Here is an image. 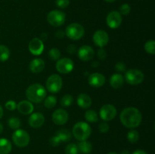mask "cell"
Instances as JSON below:
<instances>
[{
	"label": "cell",
	"mask_w": 155,
	"mask_h": 154,
	"mask_svg": "<svg viewBox=\"0 0 155 154\" xmlns=\"http://www.w3.org/2000/svg\"><path fill=\"white\" fill-rule=\"evenodd\" d=\"M120 119L124 126L129 128H134L139 126L142 122V116L137 108L131 107H127L121 112Z\"/></svg>",
	"instance_id": "cell-1"
},
{
	"label": "cell",
	"mask_w": 155,
	"mask_h": 154,
	"mask_svg": "<svg viewBox=\"0 0 155 154\" xmlns=\"http://www.w3.org/2000/svg\"><path fill=\"white\" fill-rule=\"evenodd\" d=\"M47 95L45 88L40 84H33L27 88L26 97L29 101L33 103H40L45 98Z\"/></svg>",
	"instance_id": "cell-2"
},
{
	"label": "cell",
	"mask_w": 155,
	"mask_h": 154,
	"mask_svg": "<svg viewBox=\"0 0 155 154\" xmlns=\"http://www.w3.org/2000/svg\"><path fill=\"white\" fill-rule=\"evenodd\" d=\"M72 132L74 137L81 141L89 138L92 133V128L86 122H79L74 125Z\"/></svg>",
	"instance_id": "cell-3"
},
{
	"label": "cell",
	"mask_w": 155,
	"mask_h": 154,
	"mask_svg": "<svg viewBox=\"0 0 155 154\" xmlns=\"http://www.w3.org/2000/svg\"><path fill=\"white\" fill-rule=\"evenodd\" d=\"M84 27L78 23H72L67 27L65 34L72 40H79L84 36Z\"/></svg>",
	"instance_id": "cell-4"
},
{
	"label": "cell",
	"mask_w": 155,
	"mask_h": 154,
	"mask_svg": "<svg viewBox=\"0 0 155 154\" xmlns=\"http://www.w3.org/2000/svg\"><path fill=\"white\" fill-rule=\"evenodd\" d=\"M12 140L18 147H25L30 143V134L23 129H17L12 134Z\"/></svg>",
	"instance_id": "cell-5"
},
{
	"label": "cell",
	"mask_w": 155,
	"mask_h": 154,
	"mask_svg": "<svg viewBox=\"0 0 155 154\" xmlns=\"http://www.w3.org/2000/svg\"><path fill=\"white\" fill-rule=\"evenodd\" d=\"M125 80L128 84L132 85H137L143 82L144 74L139 69H129L125 73Z\"/></svg>",
	"instance_id": "cell-6"
},
{
	"label": "cell",
	"mask_w": 155,
	"mask_h": 154,
	"mask_svg": "<svg viewBox=\"0 0 155 154\" xmlns=\"http://www.w3.org/2000/svg\"><path fill=\"white\" fill-rule=\"evenodd\" d=\"M66 20V15L64 12L58 10H54L50 11L47 15V21L50 25L53 27H60L63 25Z\"/></svg>",
	"instance_id": "cell-7"
},
{
	"label": "cell",
	"mask_w": 155,
	"mask_h": 154,
	"mask_svg": "<svg viewBox=\"0 0 155 154\" xmlns=\"http://www.w3.org/2000/svg\"><path fill=\"white\" fill-rule=\"evenodd\" d=\"M63 82L58 74H52L46 80V88L51 93H58L61 89Z\"/></svg>",
	"instance_id": "cell-8"
},
{
	"label": "cell",
	"mask_w": 155,
	"mask_h": 154,
	"mask_svg": "<svg viewBox=\"0 0 155 154\" xmlns=\"http://www.w3.org/2000/svg\"><path fill=\"white\" fill-rule=\"evenodd\" d=\"M74 62L71 59L68 57H64V58L58 60L56 63V69L60 73H69L74 69Z\"/></svg>",
	"instance_id": "cell-9"
},
{
	"label": "cell",
	"mask_w": 155,
	"mask_h": 154,
	"mask_svg": "<svg viewBox=\"0 0 155 154\" xmlns=\"http://www.w3.org/2000/svg\"><path fill=\"white\" fill-rule=\"evenodd\" d=\"M100 117L104 121H110L117 116V109L112 104H105L101 108L99 112Z\"/></svg>",
	"instance_id": "cell-10"
},
{
	"label": "cell",
	"mask_w": 155,
	"mask_h": 154,
	"mask_svg": "<svg viewBox=\"0 0 155 154\" xmlns=\"http://www.w3.org/2000/svg\"><path fill=\"white\" fill-rule=\"evenodd\" d=\"M106 22L110 28L117 29L120 26L122 23V17L120 12L117 11H112L107 16Z\"/></svg>",
	"instance_id": "cell-11"
},
{
	"label": "cell",
	"mask_w": 155,
	"mask_h": 154,
	"mask_svg": "<svg viewBox=\"0 0 155 154\" xmlns=\"http://www.w3.org/2000/svg\"><path fill=\"white\" fill-rule=\"evenodd\" d=\"M93 42L97 46L100 47V48H103L104 46H105L107 43H108L109 41V36L108 34L107 33V32L104 31V30H97L96 32H95L93 35Z\"/></svg>",
	"instance_id": "cell-12"
},
{
	"label": "cell",
	"mask_w": 155,
	"mask_h": 154,
	"mask_svg": "<svg viewBox=\"0 0 155 154\" xmlns=\"http://www.w3.org/2000/svg\"><path fill=\"white\" fill-rule=\"evenodd\" d=\"M68 118H69V116H68V112L64 109H58L53 113L51 116L53 122L58 125H64L68 122Z\"/></svg>",
	"instance_id": "cell-13"
},
{
	"label": "cell",
	"mask_w": 155,
	"mask_h": 154,
	"mask_svg": "<svg viewBox=\"0 0 155 154\" xmlns=\"http://www.w3.org/2000/svg\"><path fill=\"white\" fill-rule=\"evenodd\" d=\"M29 51L33 55H39L44 50L43 42L39 38H33L29 43Z\"/></svg>",
	"instance_id": "cell-14"
},
{
	"label": "cell",
	"mask_w": 155,
	"mask_h": 154,
	"mask_svg": "<svg viewBox=\"0 0 155 154\" xmlns=\"http://www.w3.org/2000/svg\"><path fill=\"white\" fill-rule=\"evenodd\" d=\"M95 55L94 49L89 45H83L78 50V56L80 60L83 61H89L92 60Z\"/></svg>",
	"instance_id": "cell-15"
},
{
	"label": "cell",
	"mask_w": 155,
	"mask_h": 154,
	"mask_svg": "<svg viewBox=\"0 0 155 154\" xmlns=\"http://www.w3.org/2000/svg\"><path fill=\"white\" fill-rule=\"evenodd\" d=\"M88 82L94 88H99L105 83V77L98 72L92 73L88 76Z\"/></svg>",
	"instance_id": "cell-16"
},
{
	"label": "cell",
	"mask_w": 155,
	"mask_h": 154,
	"mask_svg": "<svg viewBox=\"0 0 155 154\" xmlns=\"http://www.w3.org/2000/svg\"><path fill=\"white\" fill-rule=\"evenodd\" d=\"M29 125L32 128H37L42 126L45 122V117L43 115L40 113H34L31 114L29 118Z\"/></svg>",
	"instance_id": "cell-17"
},
{
	"label": "cell",
	"mask_w": 155,
	"mask_h": 154,
	"mask_svg": "<svg viewBox=\"0 0 155 154\" xmlns=\"http://www.w3.org/2000/svg\"><path fill=\"white\" fill-rule=\"evenodd\" d=\"M17 108H18V111L20 113L24 115H29L31 114L33 111V104L30 101H22L17 104Z\"/></svg>",
	"instance_id": "cell-18"
},
{
	"label": "cell",
	"mask_w": 155,
	"mask_h": 154,
	"mask_svg": "<svg viewBox=\"0 0 155 154\" xmlns=\"http://www.w3.org/2000/svg\"><path fill=\"white\" fill-rule=\"evenodd\" d=\"M29 67L32 72L39 73L42 72L45 68V62L41 58H35L31 60Z\"/></svg>",
	"instance_id": "cell-19"
},
{
	"label": "cell",
	"mask_w": 155,
	"mask_h": 154,
	"mask_svg": "<svg viewBox=\"0 0 155 154\" xmlns=\"http://www.w3.org/2000/svg\"><path fill=\"white\" fill-rule=\"evenodd\" d=\"M77 104L83 109H87L92 105V99L86 94H80L77 97Z\"/></svg>",
	"instance_id": "cell-20"
},
{
	"label": "cell",
	"mask_w": 155,
	"mask_h": 154,
	"mask_svg": "<svg viewBox=\"0 0 155 154\" xmlns=\"http://www.w3.org/2000/svg\"><path fill=\"white\" fill-rule=\"evenodd\" d=\"M124 83V77L120 73H115L110 76V85L115 89L122 87Z\"/></svg>",
	"instance_id": "cell-21"
},
{
	"label": "cell",
	"mask_w": 155,
	"mask_h": 154,
	"mask_svg": "<svg viewBox=\"0 0 155 154\" xmlns=\"http://www.w3.org/2000/svg\"><path fill=\"white\" fill-rule=\"evenodd\" d=\"M77 148L80 152L84 154H89L92 150V145L87 140H81L77 143Z\"/></svg>",
	"instance_id": "cell-22"
},
{
	"label": "cell",
	"mask_w": 155,
	"mask_h": 154,
	"mask_svg": "<svg viewBox=\"0 0 155 154\" xmlns=\"http://www.w3.org/2000/svg\"><path fill=\"white\" fill-rule=\"evenodd\" d=\"M12 149V143L8 139L0 138V154H8Z\"/></svg>",
	"instance_id": "cell-23"
},
{
	"label": "cell",
	"mask_w": 155,
	"mask_h": 154,
	"mask_svg": "<svg viewBox=\"0 0 155 154\" xmlns=\"http://www.w3.org/2000/svg\"><path fill=\"white\" fill-rule=\"evenodd\" d=\"M56 136H58L61 142H68L71 139V133L69 130L66 128H62L58 130L56 133Z\"/></svg>",
	"instance_id": "cell-24"
},
{
	"label": "cell",
	"mask_w": 155,
	"mask_h": 154,
	"mask_svg": "<svg viewBox=\"0 0 155 154\" xmlns=\"http://www.w3.org/2000/svg\"><path fill=\"white\" fill-rule=\"evenodd\" d=\"M10 57V50L6 45H0V61L4 62L8 60Z\"/></svg>",
	"instance_id": "cell-25"
},
{
	"label": "cell",
	"mask_w": 155,
	"mask_h": 154,
	"mask_svg": "<svg viewBox=\"0 0 155 154\" xmlns=\"http://www.w3.org/2000/svg\"><path fill=\"white\" fill-rule=\"evenodd\" d=\"M85 118H86V121L89 122H96L98 120V116L95 110H88V111L86 112L85 113Z\"/></svg>",
	"instance_id": "cell-26"
},
{
	"label": "cell",
	"mask_w": 155,
	"mask_h": 154,
	"mask_svg": "<svg viewBox=\"0 0 155 154\" xmlns=\"http://www.w3.org/2000/svg\"><path fill=\"white\" fill-rule=\"evenodd\" d=\"M45 101H44V105L46 108L51 109L55 107L56 104H57V99L53 95H49L48 97H45Z\"/></svg>",
	"instance_id": "cell-27"
},
{
	"label": "cell",
	"mask_w": 155,
	"mask_h": 154,
	"mask_svg": "<svg viewBox=\"0 0 155 154\" xmlns=\"http://www.w3.org/2000/svg\"><path fill=\"white\" fill-rule=\"evenodd\" d=\"M74 103V98L71 95H65L61 100V104L63 107H68Z\"/></svg>",
	"instance_id": "cell-28"
},
{
	"label": "cell",
	"mask_w": 155,
	"mask_h": 154,
	"mask_svg": "<svg viewBox=\"0 0 155 154\" xmlns=\"http://www.w3.org/2000/svg\"><path fill=\"white\" fill-rule=\"evenodd\" d=\"M127 139L132 143H135L139 140V134L136 130H130L127 134Z\"/></svg>",
	"instance_id": "cell-29"
},
{
	"label": "cell",
	"mask_w": 155,
	"mask_h": 154,
	"mask_svg": "<svg viewBox=\"0 0 155 154\" xmlns=\"http://www.w3.org/2000/svg\"><path fill=\"white\" fill-rule=\"evenodd\" d=\"M8 126L12 129L17 130L21 126V120L18 117H12L8 121Z\"/></svg>",
	"instance_id": "cell-30"
},
{
	"label": "cell",
	"mask_w": 155,
	"mask_h": 154,
	"mask_svg": "<svg viewBox=\"0 0 155 154\" xmlns=\"http://www.w3.org/2000/svg\"><path fill=\"white\" fill-rule=\"evenodd\" d=\"M145 49L148 54H155V42L153 39L148 41L145 45Z\"/></svg>",
	"instance_id": "cell-31"
},
{
	"label": "cell",
	"mask_w": 155,
	"mask_h": 154,
	"mask_svg": "<svg viewBox=\"0 0 155 154\" xmlns=\"http://www.w3.org/2000/svg\"><path fill=\"white\" fill-rule=\"evenodd\" d=\"M78 148L75 143H69L65 148V153L66 154H78Z\"/></svg>",
	"instance_id": "cell-32"
},
{
	"label": "cell",
	"mask_w": 155,
	"mask_h": 154,
	"mask_svg": "<svg viewBox=\"0 0 155 154\" xmlns=\"http://www.w3.org/2000/svg\"><path fill=\"white\" fill-rule=\"evenodd\" d=\"M48 55H49V57L51 60H57L60 58L61 52L58 49H57V48H51V49L48 51Z\"/></svg>",
	"instance_id": "cell-33"
},
{
	"label": "cell",
	"mask_w": 155,
	"mask_h": 154,
	"mask_svg": "<svg viewBox=\"0 0 155 154\" xmlns=\"http://www.w3.org/2000/svg\"><path fill=\"white\" fill-rule=\"evenodd\" d=\"M131 11V7L130 6V5L127 4H123L122 5L120 8V14H122L124 15H127L130 14V12Z\"/></svg>",
	"instance_id": "cell-34"
},
{
	"label": "cell",
	"mask_w": 155,
	"mask_h": 154,
	"mask_svg": "<svg viewBox=\"0 0 155 154\" xmlns=\"http://www.w3.org/2000/svg\"><path fill=\"white\" fill-rule=\"evenodd\" d=\"M56 5L60 8H65L70 4V0H56Z\"/></svg>",
	"instance_id": "cell-35"
},
{
	"label": "cell",
	"mask_w": 155,
	"mask_h": 154,
	"mask_svg": "<svg viewBox=\"0 0 155 154\" xmlns=\"http://www.w3.org/2000/svg\"><path fill=\"white\" fill-rule=\"evenodd\" d=\"M61 141L60 139L58 137V136L54 135L53 137H51V138L49 139V143L51 146H58L61 144Z\"/></svg>",
	"instance_id": "cell-36"
},
{
	"label": "cell",
	"mask_w": 155,
	"mask_h": 154,
	"mask_svg": "<svg viewBox=\"0 0 155 154\" xmlns=\"http://www.w3.org/2000/svg\"><path fill=\"white\" fill-rule=\"evenodd\" d=\"M5 107L7 110H10V111H13L15 109L17 108V104L12 100H10V101H8L7 102L5 103Z\"/></svg>",
	"instance_id": "cell-37"
},
{
	"label": "cell",
	"mask_w": 155,
	"mask_h": 154,
	"mask_svg": "<svg viewBox=\"0 0 155 154\" xmlns=\"http://www.w3.org/2000/svg\"><path fill=\"white\" fill-rule=\"evenodd\" d=\"M98 130L101 133H106L109 130V125L107 122H101L98 125Z\"/></svg>",
	"instance_id": "cell-38"
},
{
	"label": "cell",
	"mask_w": 155,
	"mask_h": 154,
	"mask_svg": "<svg viewBox=\"0 0 155 154\" xmlns=\"http://www.w3.org/2000/svg\"><path fill=\"white\" fill-rule=\"evenodd\" d=\"M115 69L118 72H125L126 71V65L125 63H123V62H118L117 63V64L115 65Z\"/></svg>",
	"instance_id": "cell-39"
},
{
	"label": "cell",
	"mask_w": 155,
	"mask_h": 154,
	"mask_svg": "<svg viewBox=\"0 0 155 154\" xmlns=\"http://www.w3.org/2000/svg\"><path fill=\"white\" fill-rule=\"evenodd\" d=\"M107 56V53H106V51L104 49V48H101L98 51V57L100 60H104Z\"/></svg>",
	"instance_id": "cell-40"
},
{
	"label": "cell",
	"mask_w": 155,
	"mask_h": 154,
	"mask_svg": "<svg viewBox=\"0 0 155 154\" xmlns=\"http://www.w3.org/2000/svg\"><path fill=\"white\" fill-rule=\"evenodd\" d=\"M67 51L69 54H74L77 51V48H76V46L74 45H70L67 48Z\"/></svg>",
	"instance_id": "cell-41"
},
{
	"label": "cell",
	"mask_w": 155,
	"mask_h": 154,
	"mask_svg": "<svg viewBox=\"0 0 155 154\" xmlns=\"http://www.w3.org/2000/svg\"><path fill=\"white\" fill-rule=\"evenodd\" d=\"M55 36L57 38H58V39H61V38H63L64 36V33L63 31H61V30H58L55 33Z\"/></svg>",
	"instance_id": "cell-42"
},
{
	"label": "cell",
	"mask_w": 155,
	"mask_h": 154,
	"mask_svg": "<svg viewBox=\"0 0 155 154\" xmlns=\"http://www.w3.org/2000/svg\"><path fill=\"white\" fill-rule=\"evenodd\" d=\"M132 154H148L145 151L142 150V149H137V150L134 151Z\"/></svg>",
	"instance_id": "cell-43"
},
{
	"label": "cell",
	"mask_w": 155,
	"mask_h": 154,
	"mask_svg": "<svg viewBox=\"0 0 155 154\" xmlns=\"http://www.w3.org/2000/svg\"><path fill=\"white\" fill-rule=\"evenodd\" d=\"M3 113H4V111H3V108L1 105H0V119L3 116Z\"/></svg>",
	"instance_id": "cell-44"
},
{
	"label": "cell",
	"mask_w": 155,
	"mask_h": 154,
	"mask_svg": "<svg viewBox=\"0 0 155 154\" xmlns=\"http://www.w3.org/2000/svg\"><path fill=\"white\" fill-rule=\"evenodd\" d=\"M3 130H4V127H3L2 124L0 122V134H2V133Z\"/></svg>",
	"instance_id": "cell-45"
},
{
	"label": "cell",
	"mask_w": 155,
	"mask_h": 154,
	"mask_svg": "<svg viewBox=\"0 0 155 154\" xmlns=\"http://www.w3.org/2000/svg\"><path fill=\"white\" fill-rule=\"evenodd\" d=\"M121 154H130V152L127 149H124V150H123L121 152Z\"/></svg>",
	"instance_id": "cell-46"
},
{
	"label": "cell",
	"mask_w": 155,
	"mask_h": 154,
	"mask_svg": "<svg viewBox=\"0 0 155 154\" xmlns=\"http://www.w3.org/2000/svg\"><path fill=\"white\" fill-rule=\"evenodd\" d=\"M104 1L107 2L111 3V2H115V1H116V0H104Z\"/></svg>",
	"instance_id": "cell-47"
},
{
	"label": "cell",
	"mask_w": 155,
	"mask_h": 154,
	"mask_svg": "<svg viewBox=\"0 0 155 154\" xmlns=\"http://www.w3.org/2000/svg\"><path fill=\"white\" fill-rule=\"evenodd\" d=\"M107 154H118V153H117V152H110Z\"/></svg>",
	"instance_id": "cell-48"
}]
</instances>
